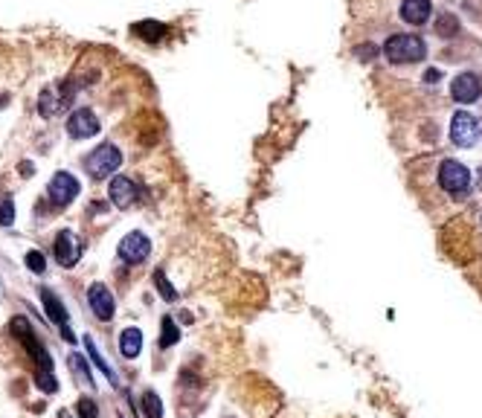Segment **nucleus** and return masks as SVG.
<instances>
[{"mask_svg": "<svg viewBox=\"0 0 482 418\" xmlns=\"http://www.w3.org/2000/svg\"><path fill=\"white\" fill-rule=\"evenodd\" d=\"M383 56H387L392 64H415L427 56V47L419 35H392L383 44Z\"/></svg>", "mask_w": 482, "mask_h": 418, "instance_id": "1", "label": "nucleus"}, {"mask_svg": "<svg viewBox=\"0 0 482 418\" xmlns=\"http://www.w3.org/2000/svg\"><path fill=\"white\" fill-rule=\"evenodd\" d=\"M119 166H122V151L114 146V142H102V146H96L85 157V169H88V174H93V178H108V174H114Z\"/></svg>", "mask_w": 482, "mask_h": 418, "instance_id": "2", "label": "nucleus"}, {"mask_svg": "<svg viewBox=\"0 0 482 418\" xmlns=\"http://www.w3.org/2000/svg\"><path fill=\"white\" fill-rule=\"evenodd\" d=\"M451 140L459 149H471L482 140V119L468 114V110H456L451 119Z\"/></svg>", "mask_w": 482, "mask_h": 418, "instance_id": "3", "label": "nucleus"}, {"mask_svg": "<svg viewBox=\"0 0 482 418\" xmlns=\"http://www.w3.org/2000/svg\"><path fill=\"white\" fill-rule=\"evenodd\" d=\"M9 331L18 337V340L26 346V351L32 358L38 360V369H53V360H50V355H47V349L41 346V340L35 337V331H32V326H29V319L26 317H12V323H9Z\"/></svg>", "mask_w": 482, "mask_h": 418, "instance_id": "4", "label": "nucleus"}, {"mask_svg": "<svg viewBox=\"0 0 482 418\" xmlns=\"http://www.w3.org/2000/svg\"><path fill=\"white\" fill-rule=\"evenodd\" d=\"M439 186L444 192H451V195H465L471 186V172L459 160H444L439 166Z\"/></svg>", "mask_w": 482, "mask_h": 418, "instance_id": "5", "label": "nucleus"}, {"mask_svg": "<svg viewBox=\"0 0 482 418\" xmlns=\"http://www.w3.org/2000/svg\"><path fill=\"white\" fill-rule=\"evenodd\" d=\"M73 82L67 78V82H61L58 87H47V90H41V96H38V114L41 117H56L58 110H64L70 105V99H73Z\"/></svg>", "mask_w": 482, "mask_h": 418, "instance_id": "6", "label": "nucleus"}, {"mask_svg": "<svg viewBox=\"0 0 482 418\" xmlns=\"http://www.w3.org/2000/svg\"><path fill=\"white\" fill-rule=\"evenodd\" d=\"M41 299H44L47 317H50L53 323L61 328V337H64L67 343H76V334L70 331V317H67V308H64V302L50 291V287H41Z\"/></svg>", "mask_w": 482, "mask_h": 418, "instance_id": "7", "label": "nucleus"}, {"mask_svg": "<svg viewBox=\"0 0 482 418\" xmlns=\"http://www.w3.org/2000/svg\"><path fill=\"white\" fill-rule=\"evenodd\" d=\"M67 134L76 137V140L99 134V117H96L90 108H76L73 114L67 117Z\"/></svg>", "mask_w": 482, "mask_h": 418, "instance_id": "8", "label": "nucleus"}, {"mask_svg": "<svg viewBox=\"0 0 482 418\" xmlns=\"http://www.w3.org/2000/svg\"><path fill=\"white\" fill-rule=\"evenodd\" d=\"M149 253H151V241L142 233H128L119 241V259L128 262V265H140Z\"/></svg>", "mask_w": 482, "mask_h": 418, "instance_id": "9", "label": "nucleus"}, {"mask_svg": "<svg viewBox=\"0 0 482 418\" xmlns=\"http://www.w3.org/2000/svg\"><path fill=\"white\" fill-rule=\"evenodd\" d=\"M76 195H78V181L73 178L70 172H56L53 181H50V198L56 201V206L73 203Z\"/></svg>", "mask_w": 482, "mask_h": 418, "instance_id": "10", "label": "nucleus"}, {"mask_svg": "<svg viewBox=\"0 0 482 418\" xmlns=\"http://www.w3.org/2000/svg\"><path fill=\"white\" fill-rule=\"evenodd\" d=\"M88 302H90V311L99 319H110V317H114V311H117L114 294H110L108 285H102V282H93L88 287Z\"/></svg>", "mask_w": 482, "mask_h": 418, "instance_id": "11", "label": "nucleus"}, {"mask_svg": "<svg viewBox=\"0 0 482 418\" xmlns=\"http://www.w3.org/2000/svg\"><path fill=\"white\" fill-rule=\"evenodd\" d=\"M451 96L459 105H471L482 96V82L474 73H459L454 82H451Z\"/></svg>", "mask_w": 482, "mask_h": 418, "instance_id": "12", "label": "nucleus"}, {"mask_svg": "<svg viewBox=\"0 0 482 418\" xmlns=\"http://www.w3.org/2000/svg\"><path fill=\"white\" fill-rule=\"evenodd\" d=\"M108 195H110V203L114 206H119V209H128L134 201H137V195H140V189H137V183L131 181V178H114L110 181V186H108Z\"/></svg>", "mask_w": 482, "mask_h": 418, "instance_id": "13", "label": "nucleus"}, {"mask_svg": "<svg viewBox=\"0 0 482 418\" xmlns=\"http://www.w3.org/2000/svg\"><path fill=\"white\" fill-rule=\"evenodd\" d=\"M78 256H82V247H78V241L73 238L70 230H61L56 235V262L61 267H73L78 262Z\"/></svg>", "mask_w": 482, "mask_h": 418, "instance_id": "14", "label": "nucleus"}, {"mask_svg": "<svg viewBox=\"0 0 482 418\" xmlns=\"http://www.w3.org/2000/svg\"><path fill=\"white\" fill-rule=\"evenodd\" d=\"M430 12H433L430 0H401V18H404L407 24H415V26L427 24Z\"/></svg>", "mask_w": 482, "mask_h": 418, "instance_id": "15", "label": "nucleus"}, {"mask_svg": "<svg viewBox=\"0 0 482 418\" xmlns=\"http://www.w3.org/2000/svg\"><path fill=\"white\" fill-rule=\"evenodd\" d=\"M140 349H142V331L140 328H125L119 331V355L128 358V360H134L140 355Z\"/></svg>", "mask_w": 482, "mask_h": 418, "instance_id": "16", "label": "nucleus"}, {"mask_svg": "<svg viewBox=\"0 0 482 418\" xmlns=\"http://www.w3.org/2000/svg\"><path fill=\"white\" fill-rule=\"evenodd\" d=\"M85 349H88V355H90V360H93L96 366H99V369H102V375H105V378L110 381V387H117L119 381H117V375H114V369H110V363H108V360H105V358L99 355V349H96V343H93V337H85Z\"/></svg>", "mask_w": 482, "mask_h": 418, "instance_id": "17", "label": "nucleus"}, {"mask_svg": "<svg viewBox=\"0 0 482 418\" xmlns=\"http://www.w3.org/2000/svg\"><path fill=\"white\" fill-rule=\"evenodd\" d=\"M178 340H181L178 323H174L172 317H163V323H160V349H172Z\"/></svg>", "mask_w": 482, "mask_h": 418, "instance_id": "18", "label": "nucleus"}, {"mask_svg": "<svg viewBox=\"0 0 482 418\" xmlns=\"http://www.w3.org/2000/svg\"><path fill=\"white\" fill-rule=\"evenodd\" d=\"M134 32L142 41H160L166 35V26L160 21H140V24H134Z\"/></svg>", "mask_w": 482, "mask_h": 418, "instance_id": "19", "label": "nucleus"}, {"mask_svg": "<svg viewBox=\"0 0 482 418\" xmlns=\"http://www.w3.org/2000/svg\"><path fill=\"white\" fill-rule=\"evenodd\" d=\"M142 412H146V418H163V401H160L157 392H146L142 395Z\"/></svg>", "mask_w": 482, "mask_h": 418, "instance_id": "20", "label": "nucleus"}, {"mask_svg": "<svg viewBox=\"0 0 482 418\" xmlns=\"http://www.w3.org/2000/svg\"><path fill=\"white\" fill-rule=\"evenodd\" d=\"M35 387H38L41 392H47V395L58 392V381H56V375H53V369H38V372H35Z\"/></svg>", "mask_w": 482, "mask_h": 418, "instance_id": "21", "label": "nucleus"}, {"mask_svg": "<svg viewBox=\"0 0 482 418\" xmlns=\"http://www.w3.org/2000/svg\"><path fill=\"white\" fill-rule=\"evenodd\" d=\"M154 285H157V291H160V296H163L166 302H174V299H178V291H174V287H172V282L166 279V273L163 270H154Z\"/></svg>", "mask_w": 482, "mask_h": 418, "instance_id": "22", "label": "nucleus"}, {"mask_svg": "<svg viewBox=\"0 0 482 418\" xmlns=\"http://www.w3.org/2000/svg\"><path fill=\"white\" fill-rule=\"evenodd\" d=\"M436 32H439L442 38H447V35H456V32H459V21L454 18V15H442L439 24H436Z\"/></svg>", "mask_w": 482, "mask_h": 418, "instance_id": "23", "label": "nucleus"}, {"mask_svg": "<svg viewBox=\"0 0 482 418\" xmlns=\"http://www.w3.org/2000/svg\"><path fill=\"white\" fill-rule=\"evenodd\" d=\"M76 412H78V418H99V410H96V404L90 398H78L76 401Z\"/></svg>", "mask_w": 482, "mask_h": 418, "instance_id": "24", "label": "nucleus"}, {"mask_svg": "<svg viewBox=\"0 0 482 418\" xmlns=\"http://www.w3.org/2000/svg\"><path fill=\"white\" fill-rule=\"evenodd\" d=\"M26 267H29L32 273H44V270H47V259H44L38 250H29V253H26Z\"/></svg>", "mask_w": 482, "mask_h": 418, "instance_id": "25", "label": "nucleus"}, {"mask_svg": "<svg viewBox=\"0 0 482 418\" xmlns=\"http://www.w3.org/2000/svg\"><path fill=\"white\" fill-rule=\"evenodd\" d=\"M12 224H15V203L3 201L0 203V227H12Z\"/></svg>", "mask_w": 482, "mask_h": 418, "instance_id": "26", "label": "nucleus"}, {"mask_svg": "<svg viewBox=\"0 0 482 418\" xmlns=\"http://www.w3.org/2000/svg\"><path fill=\"white\" fill-rule=\"evenodd\" d=\"M70 366L76 369V372H82V375H85V381L90 383V372H88V363H85L82 358H78V355H70Z\"/></svg>", "mask_w": 482, "mask_h": 418, "instance_id": "27", "label": "nucleus"}, {"mask_svg": "<svg viewBox=\"0 0 482 418\" xmlns=\"http://www.w3.org/2000/svg\"><path fill=\"white\" fill-rule=\"evenodd\" d=\"M439 78H442V73H439V70H430V73H424V82H430V85H433V82H439Z\"/></svg>", "mask_w": 482, "mask_h": 418, "instance_id": "28", "label": "nucleus"}, {"mask_svg": "<svg viewBox=\"0 0 482 418\" xmlns=\"http://www.w3.org/2000/svg\"><path fill=\"white\" fill-rule=\"evenodd\" d=\"M61 418H67V415H61Z\"/></svg>", "mask_w": 482, "mask_h": 418, "instance_id": "29", "label": "nucleus"}]
</instances>
